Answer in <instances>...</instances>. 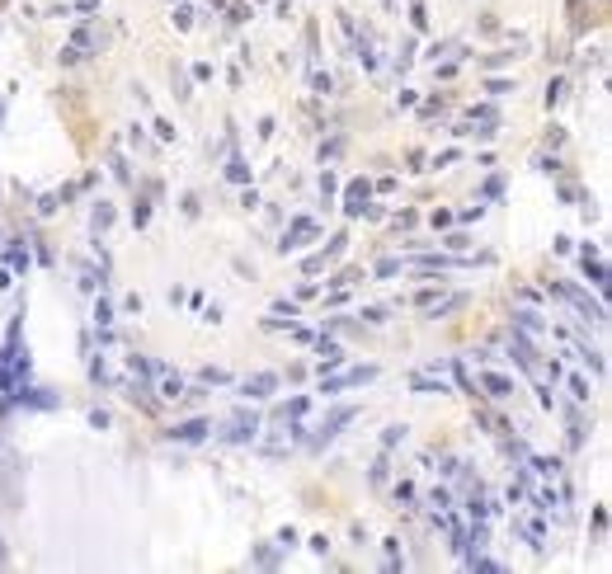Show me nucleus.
Segmentation results:
<instances>
[{"label": "nucleus", "mask_w": 612, "mask_h": 574, "mask_svg": "<svg viewBox=\"0 0 612 574\" xmlns=\"http://www.w3.org/2000/svg\"><path fill=\"white\" fill-rule=\"evenodd\" d=\"M410 386H415V391H419V395H433V391H448V386H443V382H433V377H424V372H415V377H410Z\"/></svg>", "instance_id": "obj_9"}, {"label": "nucleus", "mask_w": 612, "mask_h": 574, "mask_svg": "<svg viewBox=\"0 0 612 574\" xmlns=\"http://www.w3.org/2000/svg\"><path fill=\"white\" fill-rule=\"evenodd\" d=\"M570 391H575L580 400H584V395H589V382H584V377H570Z\"/></svg>", "instance_id": "obj_13"}, {"label": "nucleus", "mask_w": 612, "mask_h": 574, "mask_svg": "<svg viewBox=\"0 0 612 574\" xmlns=\"http://www.w3.org/2000/svg\"><path fill=\"white\" fill-rule=\"evenodd\" d=\"M518 325H523V330H533V335H537V330H542V325H537V320H533V311H518Z\"/></svg>", "instance_id": "obj_14"}, {"label": "nucleus", "mask_w": 612, "mask_h": 574, "mask_svg": "<svg viewBox=\"0 0 612 574\" xmlns=\"http://www.w3.org/2000/svg\"><path fill=\"white\" fill-rule=\"evenodd\" d=\"M278 391V377L273 372H259V377H250V382H240V395L245 400H264V395Z\"/></svg>", "instance_id": "obj_2"}, {"label": "nucleus", "mask_w": 612, "mask_h": 574, "mask_svg": "<svg viewBox=\"0 0 612 574\" xmlns=\"http://www.w3.org/2000/svg\"><path fill=\"white\" fill-rule=\"evenodd\" d=\"M353 415H358L353 405H339L335 415L325 419V428H320V433H316V438H311V443H330V438H335V433H339V428H344V424H348V419H353Z\"/></svg>", "instance_id": "obj_4"}, {"label": "nucleus", "mask_w": 612, "mask_h": 574, "mask_svg": "<svg viewBox=\"0 0 612 574\" xmlns=\"http://www.w3.org/2000/svg\"><path fill=\"white\" fill-rule=\"evenodd\" d=\"M373 377H377V367H348V372H339V377L325 382V395L344 391V386H363V382H373Z\"/></svg>", "instance_id": "obj_1"}, {"label": "nucleus", "mask_w": 612, "mask_h": 574, "mask_svg": "<svg viewBox=\"0 0 612 574\" xmlns=\"http://www.w3.org/2000/svg\"><path fill=\"white\" fill-rule=\"evenodd\" d=\"M208 419H188V424H179V428H170V438L175 443H198V438H208Z\"/></svg>", "instance_id": "obj_5"}, {"label": "nucleus", "mask_w": 612, "mask_h": 574, "mask_svg": "<svg viewBox=\"0 0 612 574\" xmlns=\"http://www.w3.org/2000/svg\"><path fill=\"white\" fill-rule=\"evenodd\" d=\"M255 428H259V419H255V415H250V419L240 415L236 424L226 428V443H245V438H255Z\"/></svg>", "instance_id": "obj_7"}, {"label": "nucleus", "mask_w": 612, "mask_h": 574, "mask_svg": "<svg viewBox=\"0 0 612 574\" xmlns=\"http://www.w3.org/2000/svg\"><path fill=\"white\" fill-rule=\"evenodd\" d=\"M480 386L495 395V400H504V395H513V382L509 377H500V372H480Z\"/></svg>", "instance_id": "obj_6"}, {"label": "nucleus", "mask_w": 612, "mask_h": 574, "mask_svg": "<svg viewBox=\"0 0 612 574\" xmlns=\"http://www.w3.org/2000/svg\"><path fill=\"white\" fill-rule=\"evenodd\" d=\"M160 395H165V400H179V395H184V382H179V377H165V382H160Z\"/></svg>", "instance_id": "obj_10"}, {"label": "nucleus", "mask_w": 612, "mask_h": 574, "mask_svg": "<svg viewBox=\"0 0 612 574\" xmlns=\"http://www.w3.org/2000/svg\"><path fill=\"white\" fill-rule=\"evenodd\" d=\"M363 315H368V325H382V320H386V311H382V306H368Z\"/></svg>", "instance_id": "obj_15"}, {"label": "nucleus", "mask_w": 612, "mask_h": 574, "mask_svg": "<svg viewBox=\"0 0 612 574\" xmlns=\"http://www.w3.org/2000/svg\"><path fill=\"white\" fill-rule=\"evenodd\" d=\"M339 358H344V348H339V344H335V339H320V367H335Z\"/></svg>", "instance_id": "obj_8"}, {"label": "nucleus", "mask_w": 612, "mask_h": 574, "mask_svg": "<svg viewBox=\"0 0 612 574\" xmlns=\"http://www.w3.org/2000/svg\"><path fill=\"white\" fill-rule=\"evenodd\" d=\"M108 221H113V208L99 203V208H95V226H108Z\"/></svg>", "instance_id": "obj_11"}, {"label": "nucleus", "mask_w": 612, "mask_h": 574, "mask_svg": "<svg viewBox=\"0 0 612 574\" xmlns=\"http://www.w3.org/2000/svg\"><path fill=\"white\" fill-rule=\"evenodd\" d=\"M368 193H373V184H368V179L348 184V193H344V212H348V217H358V212L368 208Z\"/></svg>", "instance_id": "obj_3"}, {"label": "nucleus", "mask_w": 612, "mask_h": 574, "mask_svg": "<svg viewBox=\"0 0 612 574\" xmlns=\"http://www.w3.org/2000/svg\"><path fill=\"white\" fill-rule=\"evenodd\" d=\"M226 175H231V179H236V184H245V179H250V170H245L240 160H231V170H226Z\"/></svg>", "instance_id": "obj_12"}]
</instances>
